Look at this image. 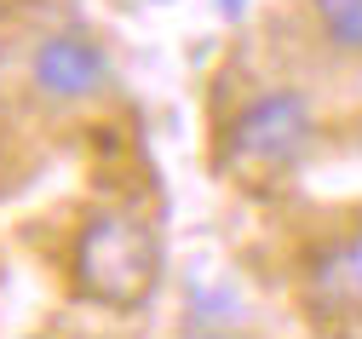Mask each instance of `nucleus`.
Instances as JSON below:
<instances>
[{
    "mask_svg": "<svg viewBox=\"0 0 362 339\" xmlns=\"http://www.w3.org/2000/svg\"><path fill=\"white\" fill-rule=\"evenodd\" d=\"M161 282L156 230L132 213H93L75 236V287L93 305L139 311Z\"/></svg>",
    "mask_w": 362,
    "mask_h": 339,
    "instance_id": "f257e3e1",
    "label": "nucleus"
},
{
    "mask_svg": "<svg viewBox=\"0 0 362 339\" xmlns=\"http://www.w3.org/2000/svg\"><path fill=\"white\" fill-rule=\"evenodd\" d=\"M310 132H316L310 104L288 86H270L236 115L230 138H224V156H230L236 173H282L310 150Z\"/></svg>",
    "mask_w": 362,
    "mask_h": 339,
    "instance_id": "f03ea898",
    "label": "nucleus"
},
{
    "mask_svg": "<svg viewBox=\"0 0 362 339\" xmlns=\"http://www.w3.org/2000/svg\"><path fill=\"white\" fill-rule=\"evenodd\" d=\"M29 81L58 104H81L110 86V58L86 35H47L29 58Z\"/></svg>",
    "mask_w": 362,
    "mask_h": 339,
    "instance_id": "7ed1b4c3",
    "label": "nucleus"
},
{
    "mask_svg": "<svg viewBox=\"0 0 362 339\" xmlns=\"http://www.w3.org/2000/svg\"><path fill=\"white\" fill-rule=\"evenodd\" d=\"M316 18L339 52H362V0H316Z\"/></svg>",
    "mask_w": 362,
    "mask_h": 339,
    "instance_id": "20e7f679",
    "label": "nucleus"
},
{
    "mask_svg": "<svg viewBox=\"0 0 362 339\" xmlns=\"http://www.w3.org/2000/svg\"><path fill=\"white\" fill-rule=\"evenodd\" d=\"M224 12H242V0H224Z\"/></svg>",
    "mask_w": 362,
    "mask_h": 339,
    "instance_id": "39448f33",
    "label": "nucleus"
}]
</instances>
